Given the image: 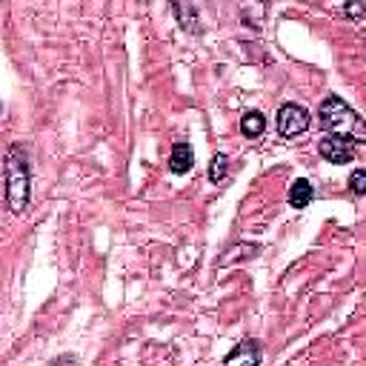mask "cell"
Masks as SVG:
<instances>
[{"mask_svg": "<svg viewBox=\"0 0 366 366\" xmlns=\"http://www.w3.org/2000/svg\"><path fill=\"white\" fill-rule=\"evenodd\" d=\"M3 177H6V206L11 214H23L31 200V166L26 149L11 143L3 157Z\"/></svg>", "mask_w": 366, "mask_h": 366, "instance_id": "cell-1", "label": "cell"}, {"mask_svg": "<svg viewBox=\"0 0 366 366\" xmlns=\"http://www.w3.org/2000/svg\"><path fill=\"white\" fill-rule=\"evenodd\" d=\"M317 123H320V129H323L326 134H337V129H343V134L352 132L349 137H352L355 143H363V140H366L363 117H360L340 94H326V97H323V103H320V109H317Z\"/></svg>", "mask_w": 366, "mask_h": 366, "instance_id": "cell-2", "label": "cell"}, {"mask_svg": "<svg viewBox=\"0 0 366 366\" xmlns=\"http://www.w3.org/2000/svg\"><path fill=\"white\" fill-rule=\"evenodd\" d=\"M309 123H312V114H309L306 106H300V103H295V100L280 103V109H277V134H280V137L292 140V137L303 134V132L309 129Z\"/></svg>", "mask_w": 366, "mask_h": 366, "instance_id": "cell-3", "label": "cell"}, {"mask_svg": "<svg viewBox=\"0 0 366 366\" xmlns=\"http://www.w3.org/2000/svg\"><path fill=\"white\" fill-rule=\"evenodd\" d=\"M355 149H357V143H355L349 134H326V137H320V143H317L320 157L329 160V163H335V166L352 163V160H355Z\"/></svg>", "mask_w": 366, "mask_h": 366, "instance_id": "cell-4", "label": "cell"}, {"mask_svg": "<svg viewBox=\"0 0 366 366\" xmlns=\"http://www.w3.org/2000/svg\"><path fill=\"white\" fill-rule=\"evenodd\" d=\"M260 360H263L260 343L252 340V337H243V340L223 357V366H260Z\"/></svg>", "mask_w": 366, "mask_h": 366, "instance_id": "cell-5", "label": "cell"}, {"mask_svg": "<svg viewBox=\"0 0 366 366\" xmlns=\"http://www.w3.org/2000/svg\"><path fill=\"white\" fill-rule=\"evenodd\" d=\"M194 166V149L189 140H177L169 152V172L172 174H189Z\"/></svg>", "mask_w": 366, "mask_h": 366, "instance_id": "cell-6", "label": "cell"}, {"mask_svg": "<svg viewBox=\"0 0 366 366\" xmlns=\"http://www.w3.org/2000/svg\"><path fill=\"white\" fill-rule=\"evenodd\" d=\"M172 14L177 17V23H180L183 31H189V34H200L203 31L197 6H192V3H172Z\"/></svg>", "mask_w": 366, "mask_h": 366, "instance_id": "cell-7", "label": "cell"}, {"mask_svg": "<svg viewBox=\"0 0 366 366\" xmlns=\"http://www.w3.org/2000/svg\"><path fill=\"white\" fill-rule=\"evenodd\" d=\"M286 200H289V206H292V209H306V206L315 200V189H312V183H309V180H303V177H297V180L289 186Z\"/></svg>", "mask_w": 366, "mask_h": 366, "instance_id": "cell-8", "label": "cell"}, {"mask_svg": "<svg viewBox=\"0 0 366 366\" xmlns=\"http://www.w3.org/2000/svg\"><path fill=\"white\" fill-rule=\"evenodd\" d=\"M263 132H266V117H263L260 112L252 109V112L240 114V134H243V137L252 140V137H260Z\"/></svg>", "mask_w": 366, "mask_h": 366, "instance_id": "cell-9", "label": "cell"}, {"mask_svg": "<svg viewBox=\"0 0 366 366\" xmlns=\"http://www.w3.org/2000/svg\"><path fill=\"white\" fill-rule=\"evenodd\" d=\"M257 252H260V243H234L232 249H226V254L217 257V266H226V263H237V260L254 257Z\"/></svg>", "mask_w": 366, "mask_h": 366, "instance_id": "cell-10", "label": "cell"}, {"mask_svg": "<svg viewBox=\"0 0 366 366\" xmlns=\"http://www.w3.org/2000/svg\"><path fill=\"white\" fill-rule=\"evenodd\" d=\"M226 174H229V154L214 152V154H212V160H209V180L220 186V183L226 180Z\"/></svg>", "mask_w": 366, "mask_h": 366, "instance_id": "cell-11", "label": "cell"}, {"mask_svg": "<svg viewBox=\"0 0 366 366\" xmlns=\"http://www.w3.org/2000/svg\"><path fill=\"white\" fill-rule=\"evenodd\" d=\"M349 192H352L355 197L366 194V169H355V172L349 174Z\"/></svg>", "mask_w": 366, "mask_h": 366, "instance_id": "cell-12", "label": "cell"}, {"mask_svg": "<svg viewBox=\"0 0 366 366\" xmlns=\"http://www.w3.org/2000/svg\"><path fill=\"white\" fill-rule=\"evenodd\" d=\"M343 11H346L349 17H360V14L366 11V6H363V3H349V6L343 9Z\"/></svg>", "mask_w": 366, "mask_h": 366, "instance_id": "cell-13", "label": "cell"}, {"mask_svg": "<svg viewBox=\"0 0 366 366\" xmlns=\"http://www.w3.org/2000/svg\"><path fill=\"white\" fill-rule=\"evenodd\" d=\"M0 112H3V103H0Z\"/></svg>", "mask_w": 366, "mask_h": 366, "instance_id": "cell-14", "label": "cell"}]
</instances>
